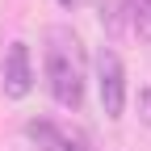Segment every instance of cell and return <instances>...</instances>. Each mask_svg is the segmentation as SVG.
<instances>
[{"mask_svg":"<svg viewBox=\"0 0 151 151\" xmlns=\"http://www.w3.org/2000/svg\"><path fill=\"white\" fill-rule=\"evenodd\" d=\"M46 88L63 109H80L84 101V46L67 25L46 29Z\"/></svg>","mask_w":151,"mask_h":151,"instance_id":"obj_1","label":"cell"},{"mask_svg":"<svg viewBox=\"0 0 151 151\" xmlns=\"http://www.w3.org/2000/svg\"><path fill=\"white\" fill-rule=\"evenodd\" d=\"M25 134L42 147V151H92L88 134H84L80 126H67V122L34 118V122H25Z\"/></svg>","mask_w":151,"mask_h":151,"instance_id":"obj_2","label":"cell"},{"mask_svg":"<svg viewBox=\"0 0 151 151\" xmlns=\"http://www.w3.org/2000/svg\"><path fill=\"white\" fill-rule=\"evenodd\" d=\"M97 84H101V109H105V118H122L126 71H122V59L109 46H101V55H97Z\"/></svg>","mask_w":151,"mask_h":151,"instance_id":"obj_3","label":"cell"},{"mask_svg":"<svg viewBox=\"0 0 151 151\" xmlns=\"http://www.w3.org/2000/svg\"><path fill=\"white\" fill-rule=\"evenodd\" d=\"M29 88H34V71H29V46H25V42H13V46H9V59H4V97L21 101Z\"/></svg>","mask_w":151,"mask_h":151,"instance_id":"obj_4","label":"cell"},{"mask_svg":"<svg viewBox=\"0 0 151 151\" xmlns=\"http://www.w3.org/2000/svg\"><path fill=\"white\" fill-rule=\"evenodd\" d=\"M126 13L134 21V34L151 42V0H126Z\"/></svg>","mask_w":151,"mask_h":151,"instance_id":"obj_5","label":"cell"},{"mask_svg":"<svg viewBox=\"0 0 151 151\" xmlns=\"http://www.w3.org/2000/svg\"><path fill=\"white\" fill-rule=\"evenodd\" d=\"M139 118L151 126V88H143V92H139Z\"/></svg>","mask_w":151,"mask_h":151,"instance_id":"obj_6","label":"cell"},{"mask_svg":"<svg viewBox=\"0 0 151 151\" xmlns=\"http://www.w3.org/2000/svg\"><path fill=\"white\" fill-rule=\"evenodd\" d=\"M59 4H63V9H71V4H80V0H59Z\"/></svg>","mask_w":151,"mask_h":151,"instance_id":"obj_7","label":"cell"}]
</instances>
